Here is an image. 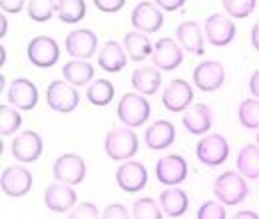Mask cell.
<instances>
[{"label": "cell", "mask_w": 259, "mask_h": 219, "mask_svg": "<svg viewBox=\"0 0 259 219\" xmlns=\"http://www.w3.org/2000/svg\"><path fill=\"white\" fill-rule=\"evenodd\" d=\"M138 148H140V140H138V136L134 134L132 127H126V125L112 127L106 134L104 152L114 161H130L138 154Z\"/></svg>", "instance_id": "cell-1"}, {"label": "cell", "mask_w": 259, "mask_h": 219, "mask_svg": "<svg viewBox=\"0 0 259 219\" xmlns=\"http://www.w3.org/2000/svg\"><path fill=\"white\" fill-rule=\"evenodd\" d=\"M116 114H118V120L126 127H140L144 125L150 116H152V106L148 102V98L138 92H128L120 98L118 102V108H116Z\"/></svg>", "instance_id": "cell-2"}, {"label": "cell", "mask_w": 259, "mask_h": 219, "mask_svg": "<svg viewBox=\"0 0 259 219\" xmlns=\"http://www.w3.org/2000/svg\"><path fill=\"white\" fill-rule=\"evenodd\" d=\"M213 195L224 205H239L249 195V188L239 171H224L213 182Z\"/></svg>", "instance_id": "cell-3"}, {"label": "cell", "mask_w": 259, "mask_h": 219, "mask_svg": "<svg viewBox=\"0 0 259 219\" xmlns=\"http://www.w3.org/2000/svg\"><path fill=\"white\" fill-rule=\"evenodd\" d=\"M88 167L82 156L78 154H62L56 157L54 165H52V176L58 184H66V186H80L86 180Z\"/></svg>", "instance_id": "cell-4"}, {"label": "cell", "mask_w": 259, "mask_h": 219, "mask_svg": "<svg viewBox=\"0 0 259 219\" xmlns=\"http://www.w3.org/2000/svg\"><path fill=\"white\" fill-rule=\"evenodd\" d=\"M195 156L203 165L218 167L229 157V142L222 134H207L195 146Z\"/></svg>", "instance_id": "cell-5"}, {"label": "cell", "mask_w": 259, "mask_h": 219, "mask_svg": "<svg viewBox=\"0 0 259 219\" xmlns=\"http://www.w3.org/2000/svg\"><path fill=\"white\" fill-rule=\"evenodd\" d=\"M46 102H48L50 110H54L58 114H70L78 108L80 94L66 80H54L46 88Z\"/></svg>", "instance_id": "cell-6"}, {"label": "cell", "mask_w": 259, "mask_h": 219, "mask_svg": "<svg viewBox=\"0 0 259 219\" xmlns=\"http://www.w3.org/2000/svg\"><path fill=\"white\" fill-rule=\"evenodd\" d=\"M26 56L36 68H52L60 60V46L50 36H34L26 46Z\"/></svg>", "instance_id": "cell-7"}, {"label": "cell", "mask_w": 259, "mask_h": 219, "mask_svg": "<svg viewBox=\"0 0 259 219\" xmlns=\"http://www.w3.org/2000/svg\"><path fill=\"white\" fill-rule=\"evenodd\" d=\"M162 104L165 110L174 112V114H180V112H186L188 108L194 106V88L190 82L186 80H169L165 90L162 92Z\"/></svg>", "instance_id": "cell-8"}, {"label": "cell", "mask_w": 259, "mask_h": 219, "mask_svg": "<svg viewBox=\"0 0 259 219\" xmlns=\"http://www.w3.org/2000/svg\"><path fill=\"white\" fill-rule=\"evenodd\" d=\"M32 173L24 165H8L2 169L0 189L8 197H22L32 189Z\"/></svg>", "instance_id": "cell-9"}, {"label": "cell", "mask_w": 259, "mask_h": 219, "mask_svg": "<svg viewBox=\"0 0 259 219\" xmlns=\"http://www.w3.org/2000/svg\"><path fill=\"white\" fill-rule=\"evenodd\" d=\"M66 52L70 58L74 60H90L98 50V36L96 32L88 30V28H78L72 30L64 40Z\"/></svg>", "instance_id": "cell-10"}, {"label": "cell", "mask_w": 259, "mask_h": 219, "mask_svg": "<svg viewBox=\"0 0 259 219\" xmlns=\"http://www.w3.org/2000/svg\"><path fill=\"white\" fill-rule=\"evenodd\" d=\"M194 86L199 92H215L226 82V68L218 60H205L194 68Z\"/></svg>", "instance_id": "cell-11"}, {"label": "cell", "mask_w": 259, "mask_h": 219, "mask_svg": "<svg viewBox=\"0 0 259 219\" xmlns=\"http://www.w3.org/2000/svg\"><path fill=\"white\" fill-rule=\"evenodd\" d=\"M235 32L237 28L227 14H211L203 22V36L211 46H218V48L231 44L235 38Z\"/></svg>", "instance_id": "cell-12"}, {"label": "cell", "mask_w": 259, "mask_h": 219, "mask_svg": "<svg viewBox=\"0 0 259 219\" xmlns=\"http://www.w3.org/2000/svg\"><path fill=\"white\" fill-rule=\"evenodd\" d=\"M6 100L18 112H28L38 106V88L28 78H14L8 86Z\"/></svg>", "instance_id": "cell-13"}, {"label": "cell", "mask_w": 259, "mask_h": 219, "mask_svg": "<svg viewBox=\"0 0 259 219\" xmlns=\"http://www.w3.org/2000/svg\"><path fill=\"white\" fill-rule=\"evenodd\" d=\"M130 20L136 32L154 34L163 26V12L158 8L156 2H140L134 6Z\"/></svg>", "instance_id": "cell-14"}, {"label": "cell", "mask_w": 259, "mask_h": 219, "mask_svg": "<svg viewBox=\"0 0 259 219\" xmlns=\"http://www.w3.org/2000/svg\"><path fill=\"white\" fill-rule=\"evenodd\" d=\"M156 178L162 186L176 188L188 178V161L180 154L163 156L156 161Z\"/></svg>", "instance_id": "cell-15"}, {"label": "cell", "mask_w": 259, "mask_h": 219, "mask_svg": "<svg viewBox=\"0 0 259 219\" xmlns=\"http://www.w3.org/2000/svg\"><path fill=\"white\" fill-rule=\"evenodd\" d=\"M42 148L44 146H42L40 134L34 129H24L22 134L14 136L10 152H12V157L18 159L20 163H32L42 156Z\"/></svg>", "instance_id": "cell-16"}, {"label": "cell", "mask_w": 259, "mask_h": 219, "mask_svg": "<svg viewBox=\"0 0 259 219\" xmlns=\"http://www.w3.org/2000/svg\"><path fill=\"white\" fill-rule=\"evenodd\" d=\"M116 184L126 193H138L148 184V169L142 161H124L116 171Z\"/></svg>", "instance_id": "cell-17"}, {"label": "cell", "mask_w": 259, "mask_h": 219, "mask_svg": "<svg viewBox=\"0 0 259 219\" xmlns=\"http://www.w3.org/2000/svg\"><path fill=\"white\" fill-rule=\"evenodd\" d=\"M152 62L158 70L171 72L176 68H180L184 62V50L178 44V40L174 38H160L154 44V54H152Z\"/></svg>", "instance_id": "cell-18"}, {"label": "cell", "mask_w": 259, "mask_h": 219, "mask_svg": "<svg viewBox=\"0 0 259 219\" xmlns=\"http://www.w3.org/2000/svg\"><path fill=\"white\" fill-rule=\"evenodd\" d=\"M44 203L54 213H68L78 205V193L72 186L52 184L44 191Z\"/></svg>", "instance_id": "cell-19"}, {"label": "cell", "mask_w": 259, "mask_h": 219, "mask_svg": "<svg viewBox=\"0 0 259 219\" xmlns=\"http://www.w3.org/2000/svg\"><path fill=\"white\" fill-rule=\"evenodd\" d=\"M203 26H199L194 20H186L182 24H178L176 28V40L182 46V50H188L192 54L201 56L205 52V42H203Z\"/></svg>", "instance_id": "cell-20"}, {"label": "cell", "mask_w": 259, "mask_h": 219, "mask_svg": "<svg viewBox=\"0 0 259 219\" xmlns=\"http://www.w3.org/2000/svg\"><path fill=\"white\" fill-rule=\"evenodd\" d=\"M182 124L194 136H207V132L213 125V112L205 104H194L184 112Z\"/></svg>", "instance_id": "cell-21"}, {"label": "cell", "mask_w": 259, "mask_h": 219, "mask_svg": "<svg viewBox=\"0 0 259 219\" xmlns=\"http://www.w3.org/2000/svg\"><path fill=\"white\" fill-rule=\"evenodd\" d=\"M128 64V54L124 50V46L116 40H108L106 44H102L100 52H98V66L108 72V74H116L120 70H124Z\"/></svg>", "instance_id": "cell-22"}, {"label": "cell", "mask_w": 259, "mask_h": 219, "mask_svg": "<svg viewBox=\"0 0 259 219\" xmlns=\"http://www.w3.org/2000/svg\"><path fill=\"white\" fill-rule=\"evenodd\" d=\"M132 88L142 96H154L162 88V74L154 66H140L132 74Z\"/></svg>", "instance_id": "cell-23"}, {"label": "cell", "mask_w": 259, "mask_h": 219, "mask_svg": "<svg viewBox=\"0 0 259 219\" xmlns=\"http://www.w3.org/2000/svg\"><path fill=\"white\" fill-rule=\"evenodd\" d=\"M176 140V125L167 120H158L154 124H150V127L144 134V142L150 150L154 152H162L165 148H169Z\"/></svg>", "instance_id": "cell-24"}, {"label": "cell", "mask_w": 259, "mask_h": 219, "mask_svg": "<svg viewBox=\"0 0 259 219\" xmlns=\"http://www.w3.org/2000/svg\"><path fill=\"white\" fill-rule=\"evenodd\" d=\"M160 207L167 217H182L190 207V197L182 188H167L160 193Z\"/></svg>", "instance_id": "cell-25"}, {"label": "cell", "mask_w": 259, "mask_h": 219, "mask_svg": "<svg viewBox=\"0 0 259 219\" xmlns=\"http://www.w3.org/2000/svg\"><path fill=\"white\" fill-rule=\"evenodd\" d=\"M122 46H124L128 58L134 60V62H144V60H148L154 54V44L150 42L148 34H142V32H128L124 36Z\"/></svg>", "instance_id": "cell-26"}, {"label": "cell", "mask_w": 259, "mask_h": 219, "mask_svg": "<svg viewBox=\"0 0 259 219\" xmlns=\"http://www.w3.org/2000/svg\"><path fill=\"white\" fill-rule=\"evenodd\" d=\"M62 76L68 84L80 88L94 80V66L86 60H70L62 66Z\"/></svg>", "instance_id": "cell-27"}, {"label": "cell", "mask_w": 259, "mask_h": 219, "mask_svg": "<svg viewBox=\"0 0 259 219\" xmlns=\"http://www.w3.org/2000/svg\"><path fill=\"white\" fill-rule=\"evenodd\" d=\"M237 171L245 180H259V146L257 144H247L239 150L235 159Z\"/></svg>", "instance_id": "cell-28"}, {"label": "cell", "mask_w": 259, "mask_h": 219, "mask_svg": "<svg viewBox=\"0 0 259 219\" xmlns=\"http://www.w3.org/2000/svg\"><path fill=\"white\" fill-rule=\"evenodd\" d=\"M114 96H116V88H114V84H112L110 80H106V78L94 80V82L88 86V90H86L88 102H90L92 106H98V108L108 106V104L114 100Z\"/></svg>", "instance_id": "cell-29"}, {"label": "cell", "mask_w": 259, "mask_h": 219, "mask_svg": "<svg viewBox=\"0 0 259 219\" xmlns=\"http://www.w3.org/2000/svg\"><path fill=\"white\" fill-rule=\"evenodd\" d=\"M56 16L66 24H76L86 16V2L84 0H58Z\"/></svg>", "instance_id": "cell-30"}, {"label": "cell", "mask_w": 259, "mask_h": 219, "mask_svg": "<svg viewBox=\"0 0 259 219\" xmlns=\"http://www.w3.org/2000/svg\"><path fill=\"white\" fill-rule=\"evenodd\" d=\"M237 120L247 129H259V100L247 98L237 108Z\"/></svg>", "instance_id": "cell-31"}, {"label": "cell", "mask_w": 259, "mask_h": 219, "mask_svg": "<svg viewBox=\"0 0 259 219\" xmlns=\"http://www.w3.org/2000/svg\"><path fill=\"white\" fill-rule=\"evenodd\" d=\"M132 219H163L160 201L152 197H140L132 205Z\"/></svg>", "instance_id": "cell-32"}, {"label": "cell", "mask_w": 259, "mask_h": 219, "mask_svg": "<svg viewBox=\"0 0 259 219\" xmlns=\"http://www.w3.org/2000/svg\"><path fill=\"white\" fill-rule=\"evenodd\" d=\"M22 125V116L16 108H10L6 104L0 106V134L6 136H14Z\"/></svg>", "instance_id": "cell-33"}, {"label": "cell", "mask_w": 259, "mask_h": 219, "mask_svg": "<svg viewBox=\"0 0 259 219\" xmlns=\"http://www.w3.org/2000/svg\"><path fill=\"white\" fill-rule=\"evenodd\" d=\"M26 12L34 22H46L56 14V2L52 0H32L26 4Z\"/></svg>", "instance_id": "cell-34"}, {"label": "cell", "mask_w": 259, "mask_h": 219, "mask_svg": "<svg viewBox=\"0 0 259 219\" xmlns=\"http://www.w3.org/2000/svg\"><path fill=\"white\" fill-rule=\"evenodd\" d=\"M222 6L229 18H247L255 10L257 2L255 0H224Z\"/></svg>", "instance_id": "cell-35"}, {"label": "cell", "mask_w": 259, "mask_h": 219, "mask_svg": "<svg viewBox=\"0 0 259 219\" xmlns=\"http://www.w3.org/2000/svg\"><path fill=\"white\" fill-rule=\"evenodd\" d=\"M197 219H227L226 205L215 201H205L197 209Z\"/></svg>", "instance_id": "cell-36"}, {"label": "cell", "mask_w": 259, "mask_h": 219, "mask_svg": "<svg viewBox=\"0 0 259 219\" xmlns=\"http://www.w3.org/2000/svg\"><path fill=\"white\" fill-rule=\"evenodd\" d=\"M68 219H102V217H100V209L96 207V203L84 201V203H78L70 211Z\"/></svg>", "instance_id": "cell-37"}, {"label": "cell", "mask_w": 259, "mask_h": 219, "mask_svg": "<svg viewBox=\"0 0 259 219\" xmlns=\"http://www.w3.org/2000/svg\"><path fill=\"white\" fill-rule=\"evenodd\" d=\"M102 219H132V213L128 211V207L122 205V203H110V205L104 207Z\"/></svg>", "instance_id": "cell-38"}, {"label": "cell", "mask_w": 259, "mask_h": 219, "mask_svg": "<svg viewBox=\"0 0 259 219\" xmlns=\"http://www.w3.org/2000/svg\"><path fill=\"white\" fill-rule=\"evenodd\" d=\"M124 4H126L124 0H96V2H94V6H96L98 10H102V12H108V14H112V12H118V10H120Z\"/></svg>", "instance_id": "cell-39"}, {"label": "cell", "mask_w": 259, "mask_h": 219, "mask_svg": "<svg viewBox=\"0 0 259 219\" xmlns=\"http://www.w3.org/2000/svg\"><path fill=\"white\" fill-rule=\"evenodd\" d=\"M156 4H158V8L160 10H165V12H176V10H180V8H184L186 6V0H156Z\"/></svg>", "instance_id": "cell-40"}, {"label": "cell", "mask_w": 259, "mask_h": 219, "mask_svg": "<svg viewBox=\"0 0 259 219\" xmlns=\"http://www.w3.org/2000/svg\"><path fill=\"white\" fill-rule=\"evenodd\" d=\"M24 6H26V4H24L22 0H6V2L0 4L2 12H8V14H18V12H22Z\"/></svg>", "instance_id": "cell-41"}, {"label": "cell", "mask_w": 259, "mask_h": 219, "mask_svg": "<svg viewBox=\"0 0 259 219\" xmlns=\"http://www.w3.org/2000/svg\"><path fill=\"white\" fill-rule=\"evenodd\" d=\"M249 92L253 94V98L259 100V70H255V72L249 76Z\"/></svg>", "instance_id": "cell-42"}, {"label": "cell", "mask_w": 259, "mask_h": 219, "mask_svg": "<svg viewBox=\"0 0 259 219\" xmlns=\"http://www.w3.org/2000/svg\"><path fill=\"white\" fill-rule=\"evenodd\" d=\"M249 40H251V46L259 52V20L251 26V34H249Z\"/></svg>", "instance_id": "cell-43"}, {"label": "cell", "mask_w": 259, "mask_h": 219, "mask_svg": "<svg viewBox=\"0 0 259 219\" xmlns=\"http://www.w3.org/2000/svg\"><path fill=\"white\" fill-rule=\"evenodd\" d=\"M231 219H259V213L249 211V209H243V211H237Z\"/></svg>", "instance_id": "cell-44"}, {"label": "cell", "mask_w": 259, "mask_h": 219, "mask_svg": "<svg viewBox=\"0 0 259 219\" xmlns=\"http://www.w3.org/2000/svg\"><path fill=\"white\" fill-rule=\"evenodd\" d=\"M0 22H2V30H0V34H2V36H6V32H8V22H6V18H4V14L0 16Z\"/></svg>", "instance_id": "cell-45"}, {"label": "cell", "mask_w": 259, "mask_h": 219, "mask_svg": "<svg viewBox=\"0 0 259 219\" xmlns=\"http://www.w3.org/2000/svg\"><path fill=\"white\" fill-rule=\"evenodd\" d=\"M255 144L259 146V129H257V134H255Z\"/></svg>", "instance_id": "cell-46"}]
</instances>
